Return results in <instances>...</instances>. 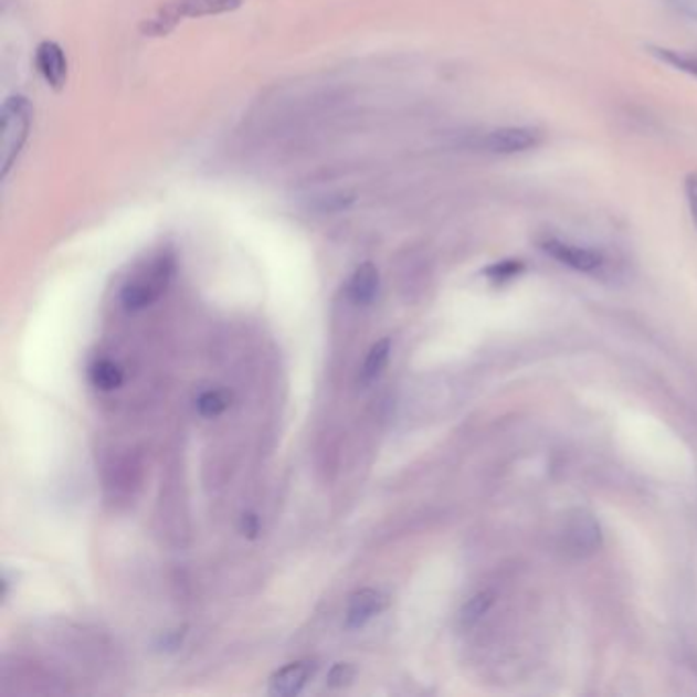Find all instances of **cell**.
Wrapping results in <instances>:
<instances>
[{"instance_id":"obj_1","label":"cell","mask_w":697,"mask_h":697,"mask_svg":"<svg viewBox=\"0 0 697 697\" xmlns=\"http://www.w3.org/2000/svg\"><path fill=\"white\" fill-rule=\"evenodd\" d=\"M33 122V109L25 96H11L4 101L0 113V165L2 178L9 177L14 160L28 141Z\"/></svg>"},{"instance_id":"obj_2","label":"cell","mask_w":697,"mask_h":697,"mask_svg":"<svg viewBox=\"0 0 697 697\" xmlns=\"http://www.w3.org/2000/svg\"><path fill=\"white\" fill-rule=\"evenodd\" d=\"M175 274V258L170 254H160L151 261L141 274L131 278L122 291V303L127 311H141L165 293Z\"/></svg>"},{"instance_id":"obj_3","label":"cell","mask_w":697,"mask_h":697,"mask_svg":"<svg viewBox=\"0 0 697 697\" xmlns=\"http://www.w3.org/2000/svg\"><path fill=\"white\" fill-rule=\"evenodd\" d=\"M242 0H170L158 13L144 23L146 35H166L177 28L184 17H205V14L235 11Z\"/></svg>"},{"instance_id":"obj_4","label":"cell","mask_w":697,"mask_h":697,"mask_svg":"<svg viewBox=\"0 0 697 697\" xmlns=\"http://www.w3.org/2000/svg\"><path fill=\"white\" fill-rule=\"evenodd\" d=\"M559 548L571 559H588L602 548L600 521L588 509L567 514L559 532Z\"/></svg>"},{"instance_id":"obj_5","label":"cell","mask_w":697,"mask_h":697,"mask_svg":"<svg viewBox=\"0 0 697 697\" xmlns=\"http://www.w3.org/2000/svg\"><path fill=\"white\" fill-rule=\"evenodd\" d=\"M542 131L536 127H499L477 139V148L489 154L511 156L538 148L542 144Z\"/></svg>"},{"instance_id":"obj_6","label":"cell","mask_w":697,"mask_h":697,"mask_svg":"<svg viewBox=\"0 0 697 697\" xmlns=\"http://www.w3.org/2000/svg\"><path fill=\"white\" fill-rule=\"evenodd\" d=\"M538 244L552 261L561 262L562 266H569L577 273H598V271H602L603 262H605L602 252H598L593 247L577 246L571 242L559 240V237H552V235L542 237Z\"/></svg>"},{"instance_id":"obj_7","label":"cell","mask_w":697,"mask_h":697,"mask_svg":"<svg viewBox=\"0 0 697 697\" xmlns=\"http://www.w3.org/2000/svg\"><path fill=\"white\" fill-rule=\"evenodd\" d=\"M389 600L379 589H360L350 598L346 608V629L358 630L367 626L372 617L383 614Z\"/></svg>"},{"instance_id":"obj_8","label":"cell","mask_w":697,"mask_h":697,"mask_svg":"<svg viewBox=\"0 0 697 697\" xmlns=\"http://www.w3.org/2000/svg\"><path fill=\"white\" fill-rule=\"evenodd\" d=\"M315 669L317 667L311 661H297V663H291L287 667L276 670L271 677V684H268L271 696H299L305 689V685L314 679Z\"/></svg>"},{"instance_id":"obj_9","label":"cell","mask_w":697,"mask_h":697,"mask_svg":"<svg viewBox=\"0 0 697 697\" xmlns=\"http://www.w3.org/2000/svg\"><path fill=\"white\" fill-rule=\"evenodd\" d=\"M35 66L40 70L43 81L55 91H60L68 78V60L64 50L54 42H43L35 52Z\"/></svg>"},{"instance_id":"obj_10","label":"cell","mask_w":697,"mask_h":697,"mask_svg":"<svg viewBox=\"0 0 697 697\" xmlns=\"http://www.w3.org/2000/svg\"><path fill=\"white\" fill-rule=\"evenodd\" d=\"M379 285H381V276H379L377 266L370 264V262H365V264H360V266L356 268L355 274L350 276L346 293H348L350 302L355 303V305H360V307H365V305H370V303L377 299Z\"/></svg>"},{"instance_id":"obj_11","label":"cell","mask_w":697,"mask_h":697,"mask_svg":"<svg viewBox=\"0 0 697 697\" xmlns=\"http://www.w3.org/2000/svg\"><path fill=\"white\" fill-rule=\"evenodd\" d=\"M389 356H391V340L389 338L374 344L370 348L365 365H362V370H360V383L370 384L372 381H377L383 374L384 367L389 362Z\"/></svg>"},{"instance_id":"obj_12","label":"cell","mask_w":697,"mask_h":697,"mask_svg":"<svg viewBox=\"0 0 697 697\" xmlns=\"http://www.w3.org/2000/svg\"><path fill=\"white\" fill-rule=\"evenodd\" d=\"M91 383L98 391H115L117 387L124 384V370L119 365H115L113 360H96L91 367Z\"/></svg>"},{"instance_id":"obj_13","label":"cell","mask_w":697,"mask_h":697,"mask_svg":"<svg viewBox=\"0 0 697 697\" xmlns=\"http://www.w3.org/2000/svg\"><path fill=\"white\" fill-rule=\"evenodd\" d=\"M646 52L656 57L658 62L669 64L670 68L685 72L689 76L697 78V55L679 52V50H669V47H661V45H648Z\"/></svg>"},{"instance_id":"obj_14","label":"cell","mask_w":697,"mask_h":697,"mask_svg":"<svg viewBox=\"0 0 697 697\" xmlns=\"http://www.w3.org/2000/svg\"><path fill=\"white\" fill-rule=\"evenodd\" d=\"M230 405H232V393L225 389H209L197 397V411L207 420L223 415L230 410Z\"/></svg>"},{"instance_id":"obj_15","label":"cell","mask_w":697,"mask_h":697,"mask_svg":"<svg viewBox=\"0 0 697 697\" xmlns=\"http://www.w3.org/2000/svg\"><path fill=\"white\" fill-rule=\"evenodd\" d=\"M492 605L493 593H489V591H480L475 598H471V600L465 603V608H463V612H461V624H463L465 629L475 626L480 617L489 612Z\"/></svg>"},{"instance_id":"obj_16","label":"cell","mask_w":697,"mask_h":697,"mask_svg":"<svg viewBox=\"0 0 697 697\" xmlns=\"http://www.w3.org/2000/svg\"><path fill=\"white\" fill-rule=\"evenodd\" d=\"M526 271L524 262L520 261H501L495 262L489 268H485V276L495 283V285H504L507 281L520 276Z\"/></svg>"},{"instance_id":"obj_17","label":"cell","mask_w":697,"mask_h":697,"mask_svg":"<svg viewBox=\"0 0 697 697\" xmlns=\"http://www.w3.org/2000/svg\"><path fill=\"white\" fill-rule=\"evenodd\" d=\"M355 675L356 670L352 665L338 663V665H334L328 673V685L329 687H334V689H340V687L352 684V682H355Z\"/></svg>"},{"instance_id":"obj_18","label":"cell","mask_w":697,"mask_h":697,"mask_svg":"<svg viewBox=\"0 0 697 697\" xmlns=\"http://www.w3.org/2000/svg\"><path fill=\"white\" fill-rule=\"evenodd\" d=\"M685 197H687V205H689V211H691L694 225L697 228V170H691L685 177Z\"/></svg>"},{"instance_id":"obj_19","label":"cell","mask_w":697,"mask_h":697,"mask_svg":"<svg viewBox=\"0 0 697 697\" xmlns=\"http://www.w3.org/2000/svg\"><path fill=\"white\" fill-rule=\"evenodd\" d=\"M242 530H244V534H246V536H250V538H254L256 534L261 532V521H258V518H256V516L247 514V516H244V518H242Z\"/></svg>"}]
</instances>
